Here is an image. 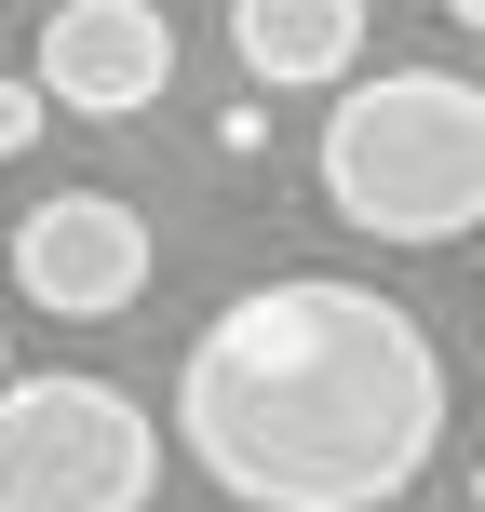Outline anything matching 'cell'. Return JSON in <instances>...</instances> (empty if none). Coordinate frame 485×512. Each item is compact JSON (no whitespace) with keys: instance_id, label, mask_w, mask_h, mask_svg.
I'll list each match as a JSON object with an SVG mask.
<instances>
[{"instance_id":"5b68a950","label":"cell","mask_w":485,"mask_h":512,"mask_svg":"<svg viewBox=\"0 0 485 512\" xmlns=\"http://www.w3.org/2000/svg\"><path fill=\"white\" fill-rule=\"evenodd\" d=\"M162 81H176V27H162V0H54V14H41V68H27L41 108L135 122V108H162Z\"/></svg>"},{"instance_id":"ba28073f","label":"cell","mask_w":485,"mask_h":512,"mask_svg":"<svg viewBox=\"0 0 485 512\" xmlns=\"http://www.w3.org/2000/svg\"><path fill=\"white\" fill-rule=\"evenodd\" d=\"M432 14H445V27H485V0H432Z\"/></svg>"},{"instance_id":"8992f818","label":"cell","mask_w":485,"mask_h":512,"mask_svg":"<svg viewBox=\"0 0 485 512\" xmlns=\"http://www.w3.org/2000/svg\"><path fill=\"white\" fill-rule=\"evenodd\" d=\"M230 54L270 95L310 81H364V0H230Z\"/></svg>"},{"instance_id":"9c48e42d","label":"cell","mask_w":485,"mask_h":512,"mask_svg":"<svg viewBox=\"0 0 485 512\" xmlns=\"http://www.w3.org/2000/svg\"><path fill=\"white\" fill-rule=\"evenodd\" d=\"M0 378H14V337H0Z\"/></svg>"},{"instance_id":"3957f363","label":"cell","mask_w":485,"mask_h":512,"mask_svg":"<svg viewBox=\"0 0 485 512\" xmlns=\"http://www.w3.org/2000/svg\"><path fill=\"white\" fill-rule=\"evenodd\" d=\"M162 432L122 378H0V512H149Z\"/></svg>"},{"instance_id":"277c9868","label":"cell","mask_w":485,"mask_h":512,"mask_svg":"<svg viewBox=\"0 0 485 512\" xmlns=\"http://www.w3.org/2000/svg\"><path fill=\"white\" fill-rule=\"evenodd\" d=\"M14 297H41L54 324H108L149 297V230L122 189H41L14 216Z\"/></svg>"},{"instance_id":"7a4b0ae2","label":"cell","mask_w":485,"mask_h":512,"mask_svg":"<svg viewBox=\"0 0 485 512\" xmlns=\"http://www.w3.org/2000/svg\"><path fill=\"white\" fill-rule=\"evenodd\" d=\"M310 176H324L337 230H364V243H459L485 216V95L459 68L337 81Z\"/></svg>"},{"instance_id":"52a82bcc","label":"cell","mask_w":485,"mask_h":512,"mask_svg":"<svg viewBox=\"0 0 485 512\" xmlns=\"http://www.w3.org/2000/svg\"><path fill=\"white\" fill-rule=\"evenodd\" d=\"M41 122H54V108L27 95V81H0V162H27V149H41Z\"/></svg>"},{"instance_id":"6da1fadb","label":"cell","mask_w":485,"mask_h":512,"mask_svg":"<svg viewBox=\"0 0 485 512\" xmlns=\"http://www.w3.org/2000/svg\"><path fill=\"white\" fill-rule=\"evenodd\" d=\"M176 445L243 512H391L445 445V351L378 283H243L176 364Z\"/></svg>"}]
</instances>
